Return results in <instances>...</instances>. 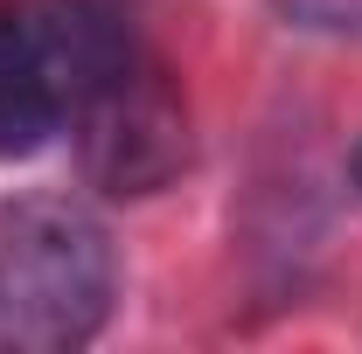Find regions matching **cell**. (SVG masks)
<instances>
[{
	"mask_svg": "<svg viewBox=\"0 0 362 354\" xmlns=\"http://www.w3.org/2000/svg\"><path fill=\"white\" fill-rule=\"evenodd\" d=\"M63 133L56 77L42 63L28 0H0V160H28Z\"/></svg>",
	"mask_w": 362,
	"mask_h": 354,
	"instance_id": "3",
	"label": "cell"
},
{
	"mask_svg": "<svg viewBox=\"0 0 362 354\" xmlns=\"http://www.w3.org/2000/svg\"><path fill=\"white\" fill-rule=\"evenodd\" d=\"M63 133L77 139V167L105 195H160L188 167V104L146 35L105 56L63 97Z\"/></svg>",
	"mask_w": 362,
	"mask_h": 354,
	"instance_id": "2",
	"label": "cell"
},
{
	"mask_svg": "<svg viewBox=\"0 0 362 354\" xmlns=\"http://www.w3.org/2000/svg\"><path fill=\"white\" fill-rule=\"evenodd\" d=\"M272 7L314 35H362V0H272Z\"/></svg>",
	"mask_w": 362,
	"mask_h": 354,
	"instance_id": "4",
	"label": "cell"
},
{
	"mask_svg": "<svg viewBox=\"0 0 362 354\" xmlns=\"http://www.w3.org/2000/svg\"><path fill=\"white\" fill-rule=\"evenodd\" d=\"M112 236L70 195L0 202V354H70L112 319Z\"/></svg>",
	"mask_w": 362,
	"mask_h": 354,
	"instance_id": "1",
	"label": "cell"
},
{
	"mask_svg": "<svg viewBox=\"0 0 362 354\" xmlns=\"http://www.w3.org/2000/svg\"><path fill=\"white\" fill-rule=\"evenodd\" d=\"M349 174H356V195H362V146H356V160H349Z\"/></svg>",
	"mask_w": 362,
	"mask_h": 354,
	"instance_id": "5",
	"label": "cell"
}]
</instances>
